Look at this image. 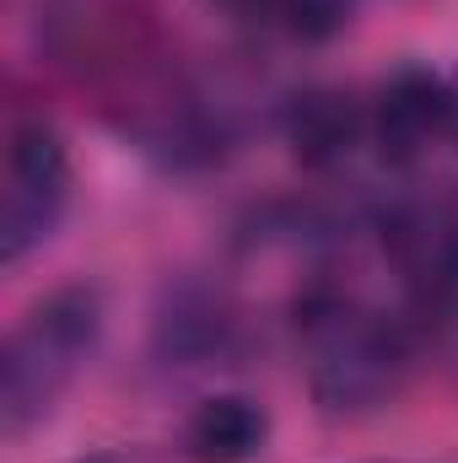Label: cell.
<instances>
[{"label":"cell","mask_w":458,"mask_h":463,"mask_svg":"<svg viewBox=\"0 0 458 463\" xmlns=\"http://www.w3.org/2000/svg\"><path fill=\"white\" fill-rule=\"evenodd\" d=\"M313 388L324 404L335 410H367L377 399L394 393L405 350L394 340V329H383L367 313L329 307L313 318Z\"/></svg>","instance_id":"cell-4"},{"label":"cell","mask_w":458,"mask_h":463,"mask_svg":"<svg viewBox=\"0 0 458 463\" xmlns=\"http://www.w3.org/2000/svg\"><path fill=\"white\" fill-rule=\"evenodd\" d=\"M270 437V420L243 393H211L184 420V453L195 463H248Z\"/></svg>","instance_id":"cell-6"},{"label":"cell","mask_w":458,"mask_h":463,"mask_svg":"<svg viewBox=\"0 0 458 463\" xmlns=\"http://www.w3.org/2000/svg\"><path fill=\"white\" fill-rule=\"evenodd\" d=\"M71 200V151L54 124L27 118L11 129L5 146V200H0V253L22 264L33 248L49 242Z\"/></svg>","instance_id":"cell-2"},{"label":"cell","mask_w":458,"mask_h":463,"mask_svg":"<svg viewBox=\"0 0 458 463\" xmlns=\"http://www.w3.org/2000/svg\"><path fill=\"white\" fill-rule=\"evenodd\" d=\"M383 259L394 264L415 307H458V200L437 189L399 194L383 211Z\"/></svg>","instance_id":"cell-3"},{"label":"cell","mask_w":458,"mask_h":463,"mask_svg":"<svg viewBox=\"0 0 458 463\" xmlns=\"http://www.w3.org/2000/svg\"><path fill=\"white\" fill-rule=\"evenodd\" d=\"M453 124H458L453 81H443L421 65L394 71L377 87V103H372V118H367V129L377 140V156L394 162V167H410L426 151H437V140H448Z\"/></svg>","instance_id":"cell-5"},{"label":"cell","mask_w":458,"mask_h":463,"mask_svg":"<svg viewBox=\"0 0 458 463\" xmlns=\"http://www.w3.org/2000/svg\"><path fill=\"white\" fill-rule=\"evenodd\" d=\"M98 329H103V302L87 286H65L43 297L16 324L0 361V415L11 437H22L33 420L54 410V399L71 388V377L98 345Z\"/></svg>","instance_id":"cell-1"},{"label":"cell","mask_w":458,"mask_h":463,"mask_svg":"<svg viewBox=\"0 0 458 463\" xmlns=\"http://www.w3.org/2000/svg\"><path fill=\"white\" fill-rule=\"evenodd\" d=\"M361 135V109L350 92H335V87H319L308 98H297L291 109V146L308 167H329L340 162L345 151L356 146Z\"/></svg>","instance_id":"cell-7"},{"label":"cell","mask_w":458,"mask_h":463,"mask_svg":"<svg viewBox=\"0 0 458 463\" xmlns=\"http://www.w3.org/2000/svg\"><path fill=\"white\" fill-rule=\"evenodd\" d=\"M222 5H232V11H281L286 16V0H222Z\"/></svg>","instance_id":"cell-8"},{"label":"cell","mask_w":458,"mask_h":463,"mask_svg":"<svg viewBox=\"0 0 458 463\" xmlns=\"http://www.w3.org/2000/svg\"><path fill=\"white\" fill-rule=\"evenodd\" d=\"M453 92H458V87H453ZM453 140H458V124H453Z\"/></svg>","instance_id":"cell-9"}]
</instances>
